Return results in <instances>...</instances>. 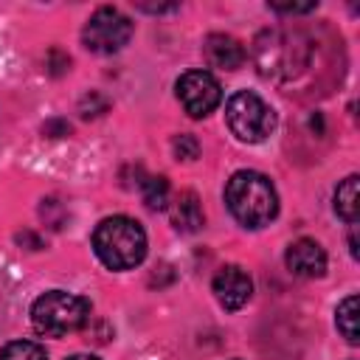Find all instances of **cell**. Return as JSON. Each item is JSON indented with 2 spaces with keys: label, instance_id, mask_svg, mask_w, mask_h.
Returning <instances> with one entry per match:
<instances>
[{
  "label": "cell",
  "instance_id": "obj_1",
  "mask_svg": "<svg viewBox=\"0 0 360 360\" xmlns=\"http://www.w3.org/2000/svg\"><path fill=\"white\" fill-rule=\"evenodd\" d=\"M225 202L233 219L242 222L245 228L270 225L278 214V194L270 177H264L262 172H250V169L231 174L225 186Z\"/></svg>",
  "mask_w": 360,
  "mask_h": 360
},
{
  "label": "cell",
  "instance_id": "obj_2",
  "mask_svg": "<svg viewBox=\"0 0 360 360\" xmlns=\"http://www.w3.org/2000/svg\"><path fill=\"white\" fill-rule=\"evenodd\" d=\"M93 250L110 270H129L146 256V233L129 217H107L93 231Z\"/></svg>",
  "mask_w": 360,
  "mask_h": 360
},
{
  "label": "cell",
  "instance_id": "obj_3",
  "mask_svg": "<svg viewBox=\"0 0 360 360\" xmlns=\"http://www.w3.org/2000/svg\"><path fill=\"white\" fill-rule=\"evenodd\" d=\"M87 318H90V304L82 295L65 290H48L31 307V323L45 338H62L79 332L87 323Z\"/></svg>",
  "mask_w": 360,
  "mask_h": 360
},
{
  "label": "cell",
  "instance_id": "obj_4",
  "mask_svg": "<svg viewBox=\"0 0 360 360\" xmlns=\"http://www.w3.org/2000/svg\"><path fill=\"white\" fill-rule=\"evenodd\" d=\"M225 118H228V127L231 132L245 141V143H259L264 141L273 127H276V115L273 110L250 90H236L228 104H225Z\"/></svg>",
  "mask_w": 360,
  "mask_h": 360
},
{
  "label": "cell",
  "instance_id": "obj_5",
  "mask_svg": "<svg viewBox=\"0 0 360 360\" xmlns=\"http://www.w3.org/2000/svg\"><path fill=\"white\" fill-rule=\"evenodd\" d=\"M301 37H287V34H278V31H264L259 39H256V65H259V73L262 76H270V79H287L292 73H298L307 62V56H298L307 53L298 42Z\"/></svg>",
  "mask_w": 360,
  "mask_h": 360
},
{
  "label": "cell",
  "instance_id": "obj_6",
  "mask_svg": "<svg viewBox=\"0 0 360 360\" xmlns=\"http://www.w3.org/2000/svg\"><path fill=\"white\" fill-rule=\"evenodd\" d=\"M132 37V22L112 6H101L84 25L82 42L93 53H115L121 51Z\"/></svg>",
  "mask_w": 360,
  "mask_h": 360
},
{
  "label": "cell",
  "instance_id": "obj_7",
  "mask_svg": "<svg viewBox=\"0 0 360 360\" xmlns=\"http://www.w3.org/2000/svg\"><path fill=\"white\" fill-rule=\"evenodd\" d=\"M177 98L191 118H205L222 101V87L208 70H186L177 79Z\"/></svg>",
  "mask_w": 360,
  "mask_h": 360
},
{
  "label": "cell",
  "instance_id": "obj_8",
  "mask_svg": "<svg viewBox=\"0 0 360 360\" xmlns=\"http://www.w3.org/2000/svg\"><path fill=\"white\" fill-rule=\"evenodd\" d=\"M211 287H214V295H217L219 307H225V309H239V307H245L248 298H250V292H253L250 276H248L242 267H236V264L219 267L217 276H214V281H211Z\"/></svg>",
  "mask_w": 360,
  "mask_h": 360
},
{
  "label": "cell",
  "instance_id": "obj_9",
  "mask_svg": "<svg viewBox=\"0 0 360 360\" xmlns=\"http://www.w3.org/2000/svg\"><path fill=\"white\" fill-rule=\"evenodd\" d=\"M290 273L301 276V278H318L326 273V253L315 239H298L287 248L284 256Z\"/></svg>",
  "mask_w": 360,
  "mask_h": 360
},
{
  "label": "cell",
  "instance_id": "obj_10",
  "mask_svg": "<svg viewBox=\"0 0 360 360\" xmlns=\"http://www.w3.org/2000/svg\"><path fill=\"white\" fill-rule=\"evenodd\" d=\"M202 53L205 62L219 70H236L245 62V48L228 34H208L202 42Z\"/></svg>",
  "mask_w": 360,
  "mask_h": 360
},
{
  "label": "cell",
  "instance_id": "obj_11",
  "mask_svg": "<svg viewBox=\"0 0 360 360\" xmlns=\"http://www.w3.org/2000/svg\"><path fill=\"white\" fill-rule=\"evenodd\" d=\"M172 225L183 233H194L202 228V208L194 191H183L177 194L174 205H172Z\"/></svg>",
  "mask_w": 360,
  "mask_h": 360
},
{
  "label": "cell",
  "instance_id": "obj_12",
  "mask_svg": "<svg viewBox=\"0 0 360 360\" xmlns=\"http://www.w3.org/2000/svg\"><path fill=\"white\" fill-rule=\"evenodd\" d=\"M335 211L343 217L349 225L357 222L360 214V191H357V174H349L338 188H335Z\"/></svg>",
  "mask_w": 360,
  "mask_h": 360
},
{
  "label": "cell",
  "instance_id": "obj_13",
  "mask_svg": "<svg viewBox=\"0 0 360 360\" xmlns=\"http://www.w3.org/2000/svg\"><path fill=\"white\" fill-rule=\"evenodd\" d=\"M335 315H338V318H335L338 332H340L349 343H357V295L343 298Z\"/></svg>",
  "mask_w": 360,
  "mask_h": 360
},
{
  "label": "cell",
  "instance_id": "obj_14",
  "mask_svg": "<svg viewBox=\"0 0 360 360\" xmlns=\"http://www.w3.org/2000/svg\"><path fill=\"white\" fill-rule=\"evenodd\" d=\"M0 360H48V354L34 340H11L0 352Z\"/></svg>",
  "mask_w": 360,
  "mask_h": 360
},
{
  "label": "cell",
  "instance_id": "obj_15",
  "mask_svg": "<svg viewBox=\"0 0 360 360\" xmlns=\"http://www.w3.org/2000/svg\"><path fill=\"white\" fill-rule=\"evenodd\" d=\"M141 194H143V202L152 211L163 208L169 202V183H166V177H146L143 186H141Z\"/></svg>",
  "mask_w": 360,
  "mask_h": 360
},
{
  "label": "cell",
  "instance_id": "obj_16",
  "mask_svg": "<svg viewBox=\"0 0 360 360\" xmlns=\"http://www.w3.org/2000/svg\"><path fill=\"white\" fill-rule=\"evenodd\" d=\"M174 152L180 158H186V160H194L197 152H200V146H197V141L191 135H180V138H174Z\"/></svg>",
  "mask_w": 360,
  "mask_h": 360
},
{
  "label": "cell",
  "instance_id": "obj_17",
  "mask_svg": "<svg viewBox=\"0 0 360 360\" xmlns=\"http://www.w3.org/2000/svg\"><path fill=\"white\" fill-rule=\"evenodd\" d=\"M68 360H98V357H93V354H73V357H68Z\"/></svg>",
  "mask_w": 360,
  "mask_h": 360
}]
</instances>
